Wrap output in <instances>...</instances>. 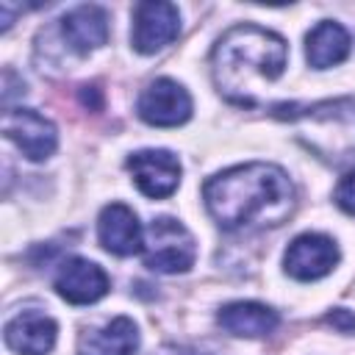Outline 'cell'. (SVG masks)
I'll list each match as a JSON object with an SVG mask.
<instances>
[{
  "instance_id": "14",
  "label": "cell",
  "mask_w": 355,
  "mask_h": 355,
  "mask_svg": "<svg viewBox=\"0 0 355 355\" xmlns=\"http://www.w3.org/2000/svg\"><path fill=\"white\" fill-rule=\"evenodd\" d=\"M136 349L139 333L128 316H116L94 330H86L78 341L80 355H133Z\"/></svg>"
},
{
  "instance_id": "11",
  "label": "cell",
  "mask_w": 355,
  "mask_h": 355,
  "mask_svg": "<svg viewBox=\"0 0 355 355\" xmlns=\"http://www.w3.org/2000/svg\"><path fill=\"white\" fill-rule=\"evenodd\" d=\"M97 236H100V244L114 255H133L141 250V241H144L141 222L125 202H111L100 211Z\"/></svg>"
},
{
  "instance_id": "8",
  "label": "cell",
  "mask_w": 355,
  "mask_h": 355,
  "mask_svg": "<svg viewBox=\"0 0 355 355\" xmlns=\"http://www.w3.org/2000/svg\"><path fill=\"white\" fill-rule=\"evenodd\" d=\"M180 31V14L172 3H139L133 8V33L130 42L139 53L150 55L175 42Z\"/></svg>"
},
{
  "instance_id": "10",
  "label": "cell",
  "mask_w": 355,
  "mask_h": 355,
  "mask_svg": "<svg viewBox=\"0 0 355 355\" xmlns=\"http://www.w3.org/2000/svg\"><path fill=\"white\" fill-rule=\"evenodd\" d=\"M53 286H55L58 297H64L67 302L89 305L108 294V275L86 258H67L58 266Z\"/></svg>"
},
{
  "instance_id": "2",
  "label": "cell",
  "mask_w": 355,
  "mask_h": 355,
  "mask_svg": "<svg viewBox=\"0 0 355 355\" xmlns=\"http://www.w3.org/2000/svg\"><path fill=\"white\" fill-rule=\"evenodd\" d=\"M286 61L288 47L277 33L258 25H236L214 47V80L227 100L255 105L261 86L277 80Z\"/></svg>"
},
{
  "instance_id": "5",
  "label": "cell",
  "mask_w": 355,
  "mask_h": 355,
  "mask_svg": "<svg viewBox=\"0 0 355 355\" xmlns=\"http://www.w3.org/2000/svg\"><path fill=\"white\" fill-rule=\"evenodd\" d=\"M136 111L147 125L175 128V125H183L191 116V97L178 80L158 78L139 94Z\"/></svg>"
},
{
  "instance_id": "4",
  "label": "cell",
  "mask_w": 355,
  "mask_h": 355,
  "mask_svg": "<svg viewBox=\"0 0 355 355\" xmlns=\"http://www.w3.org/2000/svg\"><path fill=\"white\" fill-rule=\"evenodd\" d=\"M141 252H144V263L153 272H164V275L186 272L197 258L194 236L186 230L183 222L172 216H158L150 222V227L144 230Z\"/></svg>"
},
{
  "instance_id": "17",
  "label": "cell",
  "mask_w": 355,
  "mask_h": 355,
  "mask_svg": "<svg viewBox=\"0 0 355 355\" xmlns=\"http://www.w3.org/2000/svg\"><path fill=\"white\" fill-rule=\"evenodd\" d=\"M336 202H338V208H344L347 214H355V169L347 172V175L338 180V186H336Z\"/></svg>"
},
{
  "instance_id": "18",
  "label": "cell",
  "mask_w": 355,
  "mask_h": 355,
  "mask_svg": "<svg viewBox=\"0 0 355 355\" xmlns=\"http://www.w3.org/2000/svg\"><path fill=\"white\" fill-rule=\"evenodd\" d=\"M161 355H183V352H178V349H164Z\"/></svg>"
},
{
  "instance_id": "13",
  "label": "cell",
  "mask_w": 355,
  "mask_h": 355,
  "mask_svg": "<svg viewBox=\"0 0 355 355\" xmlns=\"http://www.w3.org/2000/svg\"><path fill=\"white\" fill-rule=\"evenodd\" d=\"M61 33L75 53L86 55L108 42V14L100 6H75L64 14Z\"/></svg>"
},
{
  "instance_id": "16",
  "label": "cell",
  "mask_w": 355,
  "mask_h": 355,
  "mask_svg": "<svg viewBox=\"0 0 355 355\" xmlns=\"http://www.w3.org/2000/svg\"><path fill=\"white\" fill-rule=\"evenodd\" d=\"M349 53V33L333 22V19H322L305 39V55L308 64L316 69H327L333 64H341Z\"/></svg>"
},
{
  "instance_id": "15",
  "label": "cell",
  "mask_w": 355,
  "mask_h": 355,
  "mask_svg": "<svg viewBox=\"0 0 355 355\" xmlns=\"http://www.w3.org/2000/svg\"><path fill=\"white\" fill-rule=\"evenodd\" d=\"M216 319L227 333L244 338H258L277 327V313L261 302H230L219 311Z\"/></svg>"
},
{
  "instance_id": "9",
  "label": "cell",
  "mask_w": 355,
  "mask_h": 355,
  "mask_svg": "<svg viewBox=\"0 0 355 355\" xmlns=\"http://www.w3.org/2000/svg\"><path fill=\"white\" fill-rule=\"evenodd\" d=\"M128 169L150 200L169 197L180 183V161L169 150H139L128 158Z\"/></svg>"
},
{
  "instance_id": "6",
  "label": "cell",
  "mask_w": 355,
  "mask_h": 355,
  "mask_svg": "<svg viewBox=\"0 0 355 355\" xmlns=\"http://www.w3.org/2000/svg\"><path fill=\"white\" fill-rule=\"evenodd\" d=\"M3 130L31 161L50 158L58 144L55 125L33 108H8L3 116Z\"/></svg>"
},
{
  "instance_id": "1",
  "label": "cell",
  "mask_w": 355,
  "mask_h": 355,
  "mask_svg": "<svg viewBox=\"0 0 355 355\" xmlns=\"http://www.w3.org/2000/svg\"><path fill=\"white\" fill-rule=\"evenodd\" d=\"M202 200L225 230L275 227L294 208V186L280 166L252 161L211 178Z\"/></svg>"
},
{
  "instance_id": "12",
  "label": "cell",
  "mask_w": 355,
  "mask_h": 355,
  "mask_svg": "<svg viewBox=\"0 0 355 355\" xmlns=\"http://www.w3.org/2000/svg\"><path fill=\"white\" fill-rule=\"evenodd\" d=\"M58 327L42 311H22L6 324V344L17 355H47L55 347Z\"/></svg>"
},
{
  "instance_id": "7",
  "label": "cell",
  "mask_w": 355,
  "mask_h": 355,
  "mask_svg": "<svg viewBox=\"0 0 355 355\" xmlns=\"http://www.w3.org/2000/svg\"><path fill=\"white\" fill-rule=\"evenodd\" d=\"M336 263H338V247L330 236H322V233L297 236L283 255L286 272L297 280H319L330 275Z\"/></svg>"
},
{
  "instance_id": "3",
  "label": "cell",
  "mask_w": 355,
  "mask_h": 355,
  "mask_svg": "<svg viewBox=\"0 0 355 355\" xmlns=\"http://www.w3.org/2000/svg\"><path fill=\"white\" fill-rule=\"evenodd\" d=\"M275 116L297 128L300 141L324 161H347L355 155V100H324L313 105H280Z\"/></svg>"
}]
</instances>
